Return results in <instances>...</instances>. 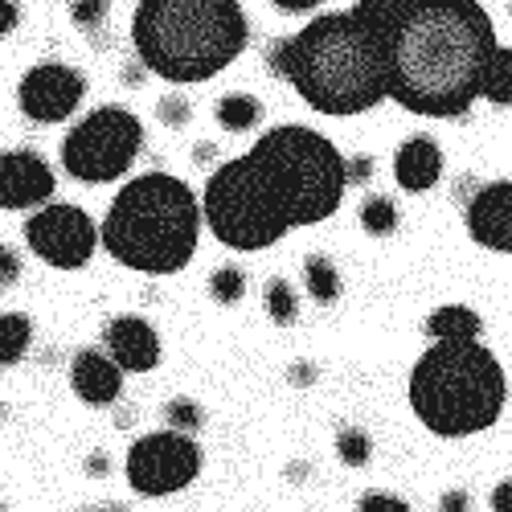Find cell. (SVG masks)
I'll list each match as a JSON object with an SVG mask.
<instances>
[{"label": "cell", "instance_id": "1", "mask_svg": "<svg viewBox=\"0 0 512 512\" xmlns=\"http://www.w3.org/2000/svg\"><path fill=\"white\" fill-rule=\"evenodd\" d=\"M496 50L480 0H398L386 29V99L422 119H459L484 99Z\"/></svg>", "mask_w": 512, "mask_h": 512}, {"label": "cell", "instance_id": "2", "mask_svg": "<svg viewBox=\"0 0 512 512\" xmlns=\"http://www.w3.org/2000/svg\"><path fill=\"white\" fill-rule=\"evenodd\" d=\"M398 0H357L345 13H316L295 37L267 46L271 74L320 115H365L386 99V29Z\"/></svg>", "mask_w": 512, "mask_h": 512}, {"label": "cell", "instance_id": "3", "mask_svg": "<svg viewBox=\"0 0 512 512\" xmlns=\"http://www.w3.org/2000/svg\"><path fill=\"white\" fill-rule=\"evenodd\" d=\"M201 197L173 173H140L107 205L99 238L111 259L136 275H177L201 242Z\"/></svg>", "mask_w": 512, "mask_h": 512}, {"label": "cell", "instance_id": "4", "mask_svg": "<svg viewBox=\"0 0 512 512\" xmlns=\"http://www.w3.org/2000/svg\"><path fill=\"white\" fill-rule=\"evenodd\" d=\"M250 21L238 0H140L132 13V50L148 74L189 87L238 62Z\"/></svg>", "mask_w": 512, "mask_h": 512}, {"label": "cell", "instance_id": "5", "mask_svg": "<svg viewBox=\"0 0 512 512\" xmlns=\"http://www.w3.org/2000/svg\"><path fill=\"white\" fill-rule=\"evenodd\" d=\"M414 418L439 439L492 431L508 406V373L484 340H431L406 381Z\"/></svg>", "mask_w": 512, "mask_h": 512}, {"label": "cell", "instance_id": "6", "mask_svg": "<svg viewBox=\"0 0 512 512\" xmlns=\"http://www.w3.org/2000/svg\"><path fill=\"white\" fill-rule=\"evenodd\" d=\"M250 156L283 193L291 230L328 222L349 193V160L316 127L279 123L250 144Z\"/></svg>", "mask_w": 512, "mask_h": 512}, {"label": "cell", "instance_id": "7", "mask_svg": "<svg viewBox=\"0 0 512 512\" xmlns=\"http://www.w3.org/2000/svg\"><path fill=\"white\" fill-rule=\"evenodd\" d=\"M201 218L213 238L238 254L271 250L291 234L283 193L250 152L218 164L209 173L201 189Z\"/></svg>", "mask_w": 512, "mask_h": 512}, {"label": "cell", "instance_id": "8", "mask_svg": "<svg viewBox=\"0 0 512 512\" xmlns=\"http://www.w3.org/2000/svg\"><path fill=\"white\" fill-rule=\"evenodd\" d=\"M144 148V123L119 103L95 107L62 136V168L78 185H111L132 173Z\"/></svg>", "mask_w": 512, "mask_h": 512}, {"label": "cell", "instance_id": "9", "mask_svg": "<svg viewBox=\"0 0 512 512\" xmlns=\"http://www.w3.org/2000/svg\"><path fill=\"white\" fill-rule=\"evenodd\" d=\"M201 447L181 431H148L123 455V480L144 500H164L185 492L201 476Z\"/></svg>", "mask_w": 512, "mask_h": 512}, {"label": "cell", "instance_id": "10", "mask_svg": "<svg viewBox=\"0 0 512 512\" xmlns=\"http://www.w3.org/2000/svg\"><path fill=\"white\" fill-rule=\"evenodd\" d=\"M25 246L54 271H82L95 259V250H103V238L82 205L50 201L25 222Z\"/></svg>", "mask_w": 512, "mask_h": 512}, {"label": "cell", "instance_id": "11", "mask_svg": "<svg viewBox=\"0 0 512 512\" xmlns=\"http://www.w3.org/2000/svg\"><path fill=\"white\" fill-rule=\"evenodd\" d=\"M87 74L66 62H37L17 87V107L33 123H66L87 99Z\"/></svg>", "mask_w": 512, "mask_h": 512}, {"label": "cell", "instance_id": "12", "mask_svg": "<svg viewBox=\"0 0 512 512\" xmlns=\"http://www.w3.org/2000/svg\"><path fill=\"white\" fill-rule=\"evenodd\" d=\"M58 193V177L50 160L33 152V148H13V152H0V209L9 213H37L46 209Z\"/></svg>", "mask_w": 512, "mask_h": 512}, {"label": "cell", "instance_id": "13", "mask_svg": "<svg viewBox=\"0 0 512 512\" xmlns=\"http://www.w3.org/2000/svg\"><path fill=\"white\" fill-rule=\"evenodd\" d=\"M467 238L492 254H512V181L476 185V193L463 201Z\"/></svg>", "mask_w": 512, "mask_h": 512}, {"label": "cell", "instance_id": "14", "mask_svg": "<svg viewBox=\"0 0 512 512\" xmlns=\"http://www.w3.org/2000/svg\"><path fill=\"white\" fill-rule=\"evenodd\" d=\"M103 353L123 373H152L160 365V332L144 316H111L103 324Z\"/></svg>", "mask_w": 512, "mask_h": 512}, {"label": "cell", "instance_id": "15", "mask_svg": "<svg viewBox=\"0 0 512 512\" xmlns=\"http://www.w3.org/2000/svg\"><path fill=\"white\" fill-rule=\"evenodd\" d=\"M70 390L87 406H115L123 398V369L103 349H78L70 357Z\"/></svg>", "mask_w": 512, "mask_h": 512}, {"label": "cell", "instance_id": "16", "mask_svg": "<svg viewBox=\"0 0 512 512\" xmlns=\"http://www.w3.org/2000/svg\"><path fill=\"white\" fill-rule=\"evenodd\" d=\"M443 148L435 136H426V132H414L398 144L394 152V181L402 193H431L439 181H443Z\"/></svg>", "mask_w": 512, "mask_h": 512}, {"label": "cell", "instance_id": "17", "mask_svg": "<svg viewBox=\"0 0 512 512\" xmlns=\"http://www.w3.org/2000/svg\"><path fill=\"white\" fill-rule=\"evenodd\" d=\"M426 336L431 340H484V320L467 304H443L426 316Z\"/></svg>", "mask_w": 512, "mask_h": 512}, {"label": "cell", "instance_id": "18", "mask_svg": "<svg viewBox=\"0 0 512 512\" xmlns=\"http://www.w3.org/2000/svg\"><path fill=\"white\" fill-rule=\"evenodd\" d=\"M213 119H218L222 132L246 136V132H254V127L263 123V103L254 99L250 91H230V95H222L218 103H213Z\"/></svg>", "mask_w": 512, "mask_h": 512}, {"label": "cell", "instance_id": "19", "mask_svg": "<svg viewBox=\"0 0 512 512\" xmlns=\"http://www.w3.org/2000/svg\"><path fill=\"white\" fill-rule=\"evenodd\" d=\"M304 291L320 308H332L340 295H345V279H340V267L328 259V254H308L304 259Z\"/></svg>", "mask_w": 512, "mask_h": 512}, {"label": "cell", "instance_id": "20", "mask_svg": "<svg viewBox=\"0 0 512 512\" xmlns=\"http://www.w3.org/2000/svg\"><path fill=\"white\" fill-rule=\"evenodd\" d=\"M29 349H33V320L25 312H5L0 316V369L21 365Z\"/></svg>", "mask_w": 512, "mask_h": 512}, {"label": "cell", "instance_id": "21", "mask_svg": "<svg viewBox=\"0 0 512 512\" xmlns=\"http://www.w3.org/2000/svg\"><path fill=\"white\" fill-rule=\"evenodd\" d=\"M357 218H361V230L369 238H390L402 226V209H398V201L390 193H365Z\"/></svg>", "mask_w": 512, "mask_h": 512}, {"label": "cell", "instance_id": "22", "mask_svg": "<svg viewBox=\"0 0 512 512\" xmlns=\"http://www.w3.org/2000/svg\"><path fill=\"white\" fill-rule=\"evenodd\" d=\"M263 312L279 328H291L295 320H300V295H295V287L283 275H271L267 279V287H263Z\"/></svg>", "mask_w": 512, "mask_h": 512}, {"label": "cell", "instance_id": "23", "mask_svg": "<svg viewBox=\"0 0 512 512\" xmlns=\"http://www.w3.org/2000/svg\"><path fill=\"white\" fill-rule=\"evenodd\" d=\"M246 287H250V279H246V271L238 263H226V267H213L209 271V300L222 304V308L242 304L246 300Z\"/></svg>", "mask_w": 512, "mask_h": 512}, {"label": "cell", "instance_id": "24", "mask_svg": "<svg viewBox=\"0 0 512 512\" xmlns=\"http://www.w3.org/2000/svg\"><path fill=\"white\" fill-rule=\"evenodd\" d=\"M484 99L492 107H512V46H500L492 54V66L484 78Z\"/></svg>", "mask_w": 512, "mask_h": 512}, {"label": "cell", "instance_id": "25", "mask_svg": "<svg viewBox=\"0 0 512 512\" xmlns=\"http://www.w3.org/2000/svg\"><path fill=\"white\" fill-rule=\"evenodd\" d=\"M70 21L78 33L103 41L107 21H111V0H70Z\"/></svg>", "mask_w": 512, "mask_h": 512}, {"label": "cell", "instance_id": "26", "mask_svg": "<svg viewBox=\"0 0 512 512\" xmlns=\"http://www.w3.org/2000/svg\"><path fill=\"white\" fill-rule=\"evenodd\" d=\"M336 459L345 467H365L373 459V439L361 426H340L336 431Z\"/></svg>", "mask_w": 512, "mask_h": 512}, {"label": "cell", "instance_id": "27", "mask_svg": "<svg viewBox=\"0 0 512 512\" xmlns=\"http://www.w3.org/2000/svg\"><path fill=\"white\" fill-rule=\"evenodd\" d=\"M160 414L168 422V431H181V435H197L201 426H205V410L193 398H168Z\"/></svg>", "mask_w": 512, "mask_h": 512}, {"label": "cell", "instance_id": "28", "mask_svg": "<svg viewBox=\"0 0 512 512\" xmlns=\"http://www.w3.org/2000/svg\"><path fill=\"white\" fill-rule=\"evenodd\" d=\"M156 119L168 127V132H181V127H189V119H193V103L185 99V91H168L156 103Z\"/></svg>", "mask_w": 512, "mask_h": 512}, {"label": "cell", "instance_id": "29", "mask_svg": "<svg viewBox=\"0 0 512 512\" xmlns=\"http://www.w3.org/2000/svg\"><path fill=\"white\" fill-rule=\"evenodd\" d=\"M357 512H414L406 496L398 492H386V488H369L361 500H357Z\"/></svg>", "mask_w": 512, "mask_h": 512}, {"label": "cell", "instance_id": "30", "mask_svg": "<svg viewBox=\"0 0 512 512\" xmlns=\"http://www.w3.org/2000/svg\"><path fill=\"white\" fill-rule=\"evenodd\" d=\"M17 279H21V259H17V250H9L5 242H0V291H9Z\"/></svg>", "mask_w": 512, "mask_h": 512}, {"label": "cell", "instance_id": "31", "mask_svg": "<svg viewBox=\"0 0 512 512\" xmlns=\"http://www.w3.org/2000/svg\"><path fill=\"white\" fill-rule=\"evenodd\" d=\"M472 508H476V496L467 488H447L439 496V512H472Z\"/></svg>", "mask_w": 512, "mask_h": 512}, {"label": "cell", "instance_id": "32", "mask_svg": "<svg viewBox=\"0 0 512 512\" xmlns=\"http://www.w3.org/2000/svg\"><path fill=\"white\" fill-rule=\"evenodd\" d=\"M316 377H320V369H316L312 361H295V365L287 369V381H291V386H300V390H304V386H312Z\"/></svg>", "mask_w": 512, "mask_h": 512}, {"label": "cell", "instance_id": "33", "mask_svg": "<svg viewBox=\"0 0 512 512\" xmlns=\"http://www.w3.org/2000/svg\"><path fill=\"white\" fill-rule=\"evenodd\" d=\"M373 177V156H349V185H369Z\"/></svg>", "mask_w": 512, "mask_h": 512}, {"label": "cell", "instance_id": "34", "mask_svg": "<svg viewBox=\"0 0 512 512\" xmlns=\"http://www.w3.org/2000/svg\"><path fill=\"white\" fill-rule=\"evenodd\" d=\"M21 25V5L17 0H0V37H9Z\"/></svg>", "mask_w": 512, "mask_h": 512}, {"label": "cell", "instance_id": "35", "mask_svg": "<svg viewBox=\"0 0 512 512\" xmlns=\"http://www.w3.org/2000/svg\"><path fill=\"white\" fill-rule=\"evenodd\" d=\"M488 508H492V512H512V476H508V480H500V484L492 488Z\"/></svg>", "mask_w": 512, "mask_h": 512}, {"label": "cell", "instance_id": "36", "mask_svg": "<svg viewBox=\"0 0 512 512\" xmlns=\"http://www.w3.org/2000/svg\"><path fill=\"white\" fill-rule=\"evenodd\" d=\"M271 5L279 9V13H295V17H304V13H316L324 0H271Z\"/></svg>", "mask_w": 512, "mask_h": 512}, {"label": "cell", "instance_id": "37", "mask_svg": "<svg viewBox=\"0 0 512 512\" xmlns=\"http://www.w3.org/2000/svg\"><path fill=\"white\" fill-rule=\"evenodd\" d=\"M87 472H91V476H107V472H111V459H107L103 451H95V455L87 459Z\"/></svg>", "mask_w": 512, "mask_h": 512}, {"label": "cell", "instance_id": "38", "mask_svg": "<svg viewBox=\"0 0 512 512\" xmlns=\"http://www.w3.org/2000/svg\"><path fill=\"white\" fill-rule=\"evenodd\" d=\"M82 512H127L123 504H99V508H82Z\"/></svg>", "mask_w": 512, "mask_h": 512}, {"label": "cell", "instance_id": "39", "mask_svg": "<svg viewBox=\"0 0 512 512\" xmlns=\"http://www.w3.org/2000/svg\"><path fill=\"white\" fill-rule=\"evenodd\" d=\"M209 156H213V148H209V144H197V160L209 164Z\"/></svg>", "mask_w": 512, "mask_h": 512}, {"label": "cell", "instance_id": "40", "mask_svg": "<svg viewBox=\"0 0 512 512\" xmlns=\"http://www.w3.org/2000/svg\"><path fill=\"white\" fill-rule=\"evenodd\" d=\"M0 512H5V504H0Z\"/></svg>", "mask_w": 512, "mask_h": 512}]
</instances>
